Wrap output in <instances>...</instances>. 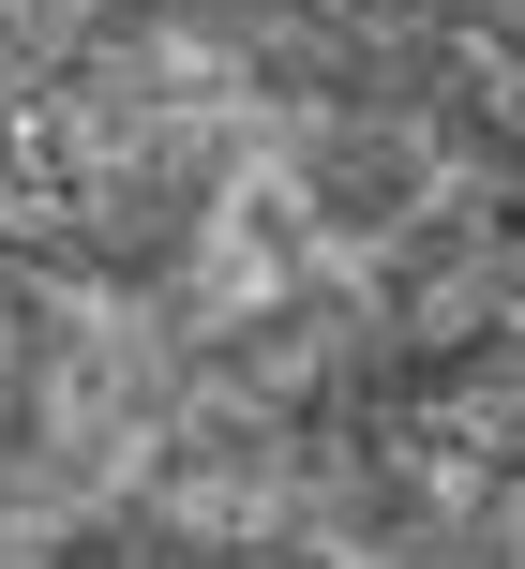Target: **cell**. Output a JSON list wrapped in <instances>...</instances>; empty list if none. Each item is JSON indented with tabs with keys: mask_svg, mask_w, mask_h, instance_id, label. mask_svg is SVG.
<instances>
[{
	"mask_svg": "<svg viewBox=\"0 0 525 569\" xmlns=\"http://www.w3.org/2000/svg\"><path fill=\"white\" fill-rule=\"evenodd\" d=\"M270 180L300 196V226L316 240H406L420 210L450 196V150H436V120H390V106H316V120H286L270 136Z\"/></svg>",
	"mask_w": 525,
	"mask_h": 569,
	"instance_id": "obj_1",
	"label": "cell"
},
{
	"mask_svg": "<svg viewBox=\"0 0 525 569\" xmlns=\"http://www.w3.org/2000/svg\"><path fill=\"white\" fill-rule=\"evenodd\" d=\"M390 569H525V555H496V540H481L466 510H436V525H420V540L390 555Z\"/></svg>",
	"mask_w": 525,
	"mask_h": 569,
	"instance_id": "obj_2",
	"label": "cell"
}]
</instances>
